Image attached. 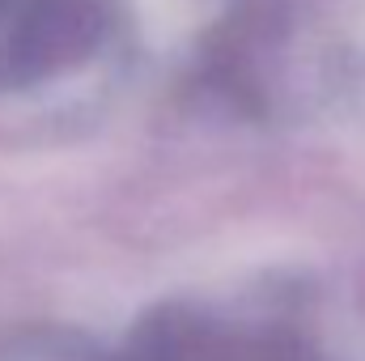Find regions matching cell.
Segmentation results:
<instances>
[{
	"label": "cell",
	"instance_id": "6da1fadb",
	"mask_svg": "<svg viewBox=\"0 0 365 361\" xmlns=\"http://www.w3.org/2000/svg\"><path fill=\"white\" fill-rule=\"evenodd\" d=\"M98 13L86 0H38L0 51V81H34L77 56H86Z\"/></svg>",
	"mask_w": 365,
	"mask_h": 361
},
{
	"label": "cell",
	"instance_id": "7a4b0ae2",
	"mask_svg": "<svg viewBox=\"0 0 365 361\" xmlns=\"http://www.w3.org/2000/svg\"><path fill=\"white\" fill-rule=\"evenodd\" d=\"M204 353H208V357H225V353H230V345H225V340H212ZM238 353H259V357H268V345H259V340H242V345H238Z\"/></svg>",
	"mask_w": 365,
	"mask_h": 361
}]
</instances>
